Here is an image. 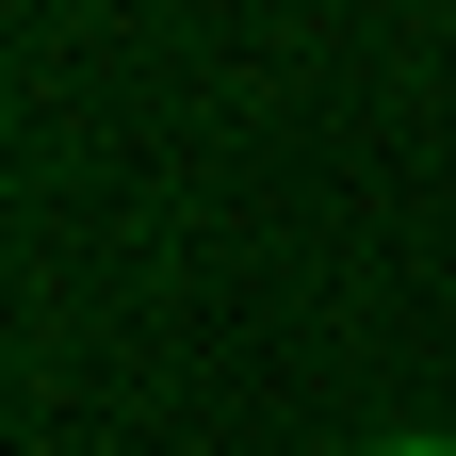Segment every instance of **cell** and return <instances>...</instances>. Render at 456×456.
I'll return each mask as SVG.
<instances>
[{
	"label": "cell",
	"mask_w": 456,
	"mask_h": 456,
	"mask_svg": "<svg viewBox=\"0 0 456 456\" xmlns=\"http://www.w3.org/2000/svg\"><path fill=\"white\" fill-rule=\"evenodd\" d=\"M375 456H456V440H375Z\"/></svg>",
	"instance_id": "obj_1"
}]
</instances>
